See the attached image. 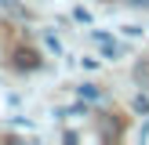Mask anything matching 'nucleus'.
<instances>
[{
  "label": "nucleus",
  "instance_id": "obj_2",
  "mask_svg": "<svg viewBox=\"0 0 149 145\" xmlns=\"http://www.w3.org/2000/svg\"><path fill=\"white\" fill-rule=\"evenodd\" d=\"M95 44H102V51H106V58H120V44H113L106 33H95Z\"/></svg>",
  "mask_w": 149,
  "mask_h": 145
},
{
  "label": "nucleus",
  "instance_id": "obj_5",
  "mask_svg": "<svg viewBox=\"0 0 149 145\" xmlns=\"http://www.w3.org/2000/svg\"><path fill=\"white\" fill-rule=\"evenodd\" d=\"M131 109H135V113H142V116H146V113H149V98H142V94H138V98L131 102Z\"/></svg>",
  "mask_w": 149,
  "mask_h": 145
},
{
  "label": "nucleus",
  "instance_id": "obj_1",
  "mask_svg": "<svg viewBox=\"0 0 149 145\" xmlns=\"http://www.w3.org/2000/svg\"><path fill=\"white\" fill-rule=\"evenodd\" d=\"M11 62H15V69H22V72H33V69H40V55H36V51H29V47H18Z\"/></svg>",
  "mask_w": 149,
  "mask_h": 145
},
{
  "label": "nucleus",
  "instance_id": "obj_6",
  "mask_svg": "<svg viewBox=\"0 0 149 145\" xmlns=\"http://www.w3.org/2000/svg\"><path fill=\"white\" fill-rule=\"evenodd\" d=\"M131 7H149V0H127Z\"/></svg>",
  "mask_w": 149,
  "mask_h": 145
},
{
  "label": "nucleus",
  "instance_id": "obj_3",
  "mask_svg": "<svg viewBox=\"0 0 149 145\" xmlns=\"http://www.w3.org/2000/svg\"><path fill=\"white\" fill-rule=\"evenodd\" d=\"M77 94H80L84 102H98V98H102V91H98L95 84H80V87H77Z\"/></svg>",
  "mask_w": 149,
  "mask_h": 145
},
{
  "label": "nucleus",
  "instance_id": "obj_4",
  "mask_svg": "<svg viewBox=\"0 0 149 145\" xmlns=\"http://www.w3.org/2000/svg\"><path fill=\"white\" fill-rule=\"evenodd\" d=\"M4 7L11 14H18V18H33V11H29V7H22V4H15V0H4Z\"/></svg>",
  "mask_w": 149,
  "mask_h": 145
}]
</instances>
